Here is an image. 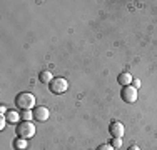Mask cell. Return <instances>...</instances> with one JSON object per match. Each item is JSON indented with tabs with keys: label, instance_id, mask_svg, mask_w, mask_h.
I'll return each mask as SVG.
<instances>
[{
	"label": "cell",
	"instance_id": "cell-12",
	"mask_svg": "<svg viewBox=\"0 0 157 150\" xmlns=\"http://www.w3.org/2000/svg\"><path fill=\"white\" fill-rule=\"evenodd\" d=\"M110 145H112L114 148H121V147H122V138H119V137H112Z\"/></svg>",
	"mask_w": 157,
	"mask_h": 150
},
{
	"label": "cell",
	"instance_id": "cell-9",
	"mask_svg": "<svg viewBox=\"0 0 157 150\" xmlns=\"http://www.w3.org/2000/svg\"><path fill=\"white\" fill-rule=\"evenodd\" d=\"M5 118H7V122H9V123H18L20 115H18L15 110H9V112H7V115H5Z\"/></svg>",
	"mask_w": 157,
	"mask_h": 150
},
{
	"label": "cell",
	"instance_id": "cell-17",
	"mask_svg": "<svg viewBox=\"0 0 157 150\" xmlns=\"http://www.w3.org/2000/svg\"><path fill=\"white\" fill-rule=\"evenodd\" d=\"M129 150H140V148L137 147V145H130V147H129Z\"/></svg>",
	"mask_w": 157,
	"mask_h": 150
},
{
	"label": "cell",
	"instance_id": "cell-8",
	"mask_svg": "<svg viewBox=\"0 0 157 150\" xmlns=\"http://www.w3.org/2000/svg\"><path fill=\"white\" fill-rule=\"evenodd\" d=\"M39 80L42 82V84H50L52 80H54V77H52V72L50 70H42V72L39 73Z\"/></svg>",
	"mask_w": 157,
	"mask_h": 150
},
{
	"label": "cell",
	"instance_id": "cell-1",
	"mask_svg": "<svg viewBox=\"0 0 157 150\" xmlns=\"http://www.w3.org/2000/svg\"><path fill=\"white\" fill-rule=\"evenodd\" d=\"M15 133H17L18 138H25V140H29V138L35 137L37 127H35V123H33L32 120H30V122H25V120H22V123H17Z\"/></svg>",
	"mask_w": 157,
	"mask_h": 150
},
{
	"label": "cell",
	"instance_id": "cell-4",
	"mask_svg": "<svg viewBox=\"0 0 157 150\" xmlns=\"http://www.w3.org/2000/svg\"><path fill=\"white\" fill-rule=\"evenodd\" d=\"M121 97L125 103H134L137 100V88H134L132 85H127V87H122Z\"/></svg>",
	"mask_w": 157,
	"mask_h": 150
},
{
	"label": "cell",
	"instance_id": "cell-16",
	"mask_svg": "<svg viewBox=\"0 0 157 150\" xmlns=\"http://www.w3.org/2000/svg\"><path fill=\"white\" fill-rule=\"evenodd\" d=\"M132 87L134 88H139L140 87V80H132Z\"/></svg>",
	"mask_w": 157,
	"mask_h": 150
},
{
	"label": "cell",
	"instance_id": "cell-7",
	"mask_svg": "<svg viewBox=\"0 0 157 150\" xmlns=\"http://www.w3.org/2000/svg\"><path fill=\"white\" fill-rule=\"evenodd\" d=\"M117 82L122 85V87H127V85L132 84V75H130L129 72H122V73H119Z\"/></svg>",
	"mask_w": 157,
	"mask_h": 150
},
{
	"label": "cell",
	"instance_id": "cell-3",
	"mask_svg": "<svg viewBox=\"0 0 157 150\" xmlns=\"http://www.w3.org/2000/svg\"><path fill=\"white\" fill-rule=\"evenodd\" d=\"M67 88H69V82H67L63 77H55L54 80L48 84V90H50L52 93H55V95H62V93H65Z\"/></svg>",
	"mask_w": 157,
	"mask_h": 150
},
{
	"label": "cell",
	"instance_id": "cell-11",
	"mask_svg": "<svg viewBox=\"0 0 157 150\" xmlns=\"http://www.w3.org/2000/svg\"><path fill=\"white\" fill-rule=\"evenodd\" d=\"M20 118L25 120V122H30V120H33V112L32 110H22Z\"/></svg>",
	"mask_w": 157,
	"mask_h": 150
},
{
	"label": "cell",
	"instance_id": "cell-5",
	"mask_svg": "<svg viewBox=\"0 0 157 150\" xmlns=\"http://www.w3.org/2000/svg\"><path fill=\"white\" fill-rule=\"evenodd\" d=\"M32 112H33V120H37V122H47L48 117H50V110L47 107H44V105L35 107Z\"/></svg>",
	"mask_w": 157,
	"mask_h": 150
},
{
	"label": "cell",
	"instance_id": "cell-15",
	"mask_svg": "<svg viewBox=\"0 0 157 150\" xmlns=\"http://www.w3.org/2000/svg\"><path fill=\"white\" fill-rule=\"evenodd\" d=\"M7 112H9V110H7L5 105H0V115H7Z\"/></svg>",
	"mask_w": 157,
	"mask_h": 150
},
{
	"label": "cell",
	"instance_id": "cell-14",
	"mask_svg": "<svg viewBox=\"0 0 157 150\" xmlns=\"http://www.w3.org/2000/svg\"><path fill=\"white\" fill-rule=\"evenodd\" d=\"M7 118H5V115H2V117H0V130H3L5 129V125H7Z\"/></svg>",
	"mask_w": 157,
	"mask_h": 150
},
{
	"label": "cell",
	"instance_id": "cell-13",
	"mask_svg": "<svg viewBox=\"0 0 157 150\" xmlns=\"http://www.w3.org/2000/svg\"><path fill=\"white\" fill-rule=\"evenodd\" d=\"M97 150H115V148L112 147L110 144H100L99 147H97Z\"/></svg>",
	"mask_w": 157,
	"mask_h": 150
},
{
	"label": "cell",
	"instance_id": "cell-10",
	"mask_svg": "<svg viewBox=\"0 0 157 150\" xmlns=\"http://www.w3.org/2000/svg\"><path fill=\"white\" fill-rule=\"evenodd\" d=\"M13 147H15V150H25L27 148V140L25 138H17L13 142Z\"/></svg>",
	"mask_w": 157,
	"mask_h": 150
},
{
	"label": "cell",
	"instance_id": "cell-6",
	"mask_svg": "<svg viewBox=\"0 0 157 150\" xmlns=\"http://www.w3.org/2000/svg\"><path fill=\"white\" fill-rule=\"evenodd\" d=\"M124 132H125L124 125H122L121 122H117V120H112L110 125H109V133H110V137H119V138H122V137H124Z\"/></svg>",
	"mask_w": 157,
	"mask_h": 150
},
{
	"label": "cell",
	"instance_id": "cell-2",
	"mask_svg": "<svg viewBox=\"0 0 157 150\" xmlns=\"http://www.w3.org/2000/svg\"><path fill=\"white\" fill-rule=\"evenodd\" d=\"M15 105L20 110H33L35 108V97L30 92H22L15 97Z\"/></svg>",
	"mask_w": 157,
	"mask_h": 150
}]
</instances>
